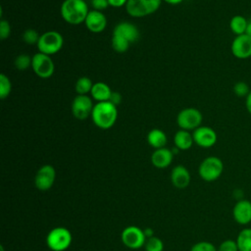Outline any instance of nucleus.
<instances>
[{"mask_svg":"<svg viewBox=\"0 0 251 251\" xmlns=\"http://www.w3.org/2000/svg\"><path fill=\"white\" fill-rule=\"evenodd\" d=\"M90 117L97 127L108 129L115 125L118 119L117 106L110 101L97 102L93 107Z\"/></svg>","mask_w":251,"mask_h":251,"instance_id":"f257e3e1","label":"nucleus"},{"mask_svg":"<svg viewBox=\"0 0 251 251\" xmlns=\"http://www.w3.org/2000/svg\"><path fill=\"white\" fill-rule=\"evenodd\" d=\"M61 17L70 25L84 23L89 10L84 0H65L60 8Z\"/></svg>","mask_w":251,"mask_h":251,"instance_id":"f03ea898","label":"nucleus"},{"mask_svg":"<svg viewBox=\"0 0 251 251\" xmlns=\"http://www.w3.org/2000/svg\"><path fill=\"white\" fill-rule=\"evenodd\" d=\"M224 172L223 161L216 156H209L205 158L199 165L198 173L200 177L207 181L212 182L217 180Z\"/></svg>","mask_w":251,"mask_h":251,"instance_id":"7ed1b4c3","label":"nucleus"},{"mask_svg":"<svg viewBox=\"0 0 251 251\" xmlns=\"http://www.w3.org/2000/svg\"><path fill=\"white\" fill-rule=\"evenodd\" d=\"M64 45L63 35L56 30H49L40 34L37 49L38 52L44 53L46 55H53L58 53Z\"/></svg>","mask_w":251,"mask_h":251,"instance_id":"20e7f679","label":"nucleus"},{"mask_svg":"<svg viewBox=\"0 0 251 251\" xmlns=\"http://www.w3.org/2000/svg\"><path fill=\"white\" fill-rule=\"evenodd\" d=\"M71 231L63 226H58L49 231L46 237V244L52 251H65L72 243Z\"/></svg>","mask_w":251,"mask_h":251,"instance_id":"39448f33","label":"nucleus"},{"mask_svg":"<svg viewBox=\"0 0 251 251\" xmlns=\"http://www.w3.org/2000/svg\"><path fill=\"white\" fill-rule=\"evenodd\" d=\"M163 0H127L126 10L133 18H141L151 15L160 8Z\"/></svg>","mask_w":251,"mask_h":251,"instance_id":"423d86ee","label":"nucleus"},{"mask_svg":"<svg viewBox=\"0 0 251 251\" xmlns=\"http://www.w3.org/2000/svg\"><path fill=\"white\" fill-rule=\"evenodd\" d=\"M203 120L201 112L196 108H185L181 110L176 116V124L181 129L191 130L200 126Z\"/></svg>","mask_w":251,"mask_h":251,"instance_id":"0eeeda50","label":"nucleus"},{"mask_svg":"<svg viewBox=\"0 0 251 251\" xmlns=\"http://www.w3.org/2000/svg\"><path fill=\"white\" fill-rule=\"evenodd\" d=\"M31 69L37 76L41 78H49L54 74L55 65L49 55L38 52L32 56Z\"/></svg>","mask_w":251,"mask_h":251,"instance_id":"6e6552de","label":"nucleus"},{"mask_svg":"<svg viewBox=\"0 0 251 251\" xmlns=\"http://www.w3.org/2000/svg\"><path fill=\"white\" fill-rule=\"evenodd\" d=\"M121 238L123 243L130 248V249H138L141 246H143L146 242V236L144 234L143 229H141L138 226H126L122 234Z\"/></svg>","mask_w":251,"mask_h":251,"instance_id":"1a4fd4ad","label":"nucleus"},{"mask_svg":"<svg viewBox=\"0 0 251 251\" xmlns=\"http://www.w3.org/2000/svg\"><path fill=\"white\" fill-rule=\"evenodd\" d=\"M92 98L87 95H76L72 102V113L77 120H85L91 116L93 110Z\"/></svg>","mask_w":251,"mask_h":251,"instance_id":"9d476101","label":"nucleus"},{"mask_svg":"<svg viewBox=\"0 0 251 251\" xmlns=\"http://www.w3.org/2000/svg\"><path fill=\"white\" fill-rule=\"evenodd\" d=\"M56 179V171L51 165H44L37 171L34 178L35 187L41 191L49 190Z\"/></svg>","mask_w":251,"mask_h":251,"instance_id":"9b49d317","label":"nucleus"},{"mask_svg":"<svg viewBox=\"0 0 251 251\" xmlns=\"http://www.w3.org/2000/svg\"><path fill=\"white\" fill-rule=\"evenodd\" d=\"M194 143L202 148H210L217 142L218 136L216 131L207 126H200L192 132Z\"/></svg>","mask_w":251,"mask_h":251,"instance_id":"f8f14e48","label":"nucleus"},{"mask_svg":"<svg viewBox=\"0 0 251 251\" xmlns=\"http://www.w3.org/2000/svg\"><path fill=\"white\" fill-rule=\"evenodd\" d=\"M231 54L237 59H248L251 57V36L246 33L236 35L230 45Z\"/></svg>","mask_w":251,"mask_h":251,"instance_id":"ddd939ff","label":"nucleus"},{"mask_svg":"<svg viewBox=\"0 0 251 251\" xmlns=\"http://www.w3.org/2000/svg\"><path fill=\"white\" fill-rule=\"evenodd\" d=\"M232 217L234 221L241 225L246 226L251 223V201L247 199H240L234 204L232 208Z\"/></svg>","mask_w":251,"mask_h":251,"instance_id":"4468645a","label":"nucleus"},{"mask_svg":"<svg viewBox=\"0 0 251 251\" xmlns=\"http://www.w3.org/2000/svg\"><path fill=\"white\" fill-rule=\"evenodd\" d=\"M86 28L94 33H99L106 28L107 25V19L105 15L96 10L89 11L85 21H84Z\"/></svg>","mask_w":251,"mask_h":251,"instance_id":"2eb2a0df","label":"nucleus"},{"mask_svg":"<svg viewBox=\"0 0 251 251\" xmlns=\"http://www.w3.org/2000/svg\"><path fill=\"white\" fill-rule=\"evenodd\" d=\"M190 173L182 165L176 166L171 173V181L178 189L186 188L190 183Z\"/></svg>","mask_w":251,"mask_h":251,"instance_id":"dca6fc26","label":"nucleus"},{"mask_svg":"<svg viewBox=\"0 0 251 251\" xmlns=\"http://www.w3.org/2000/svg\"><path fill=\"white\" fill-rule=\"evenodd\" d=\"M114 34H118L125 39H126L129 43L137 41L139 38V30L135 25L128 22L119 23L113 29Z\"/></svg>","mask_w":251,"mask_h":251,"instance_id":"f3484780","label":"nucleus"},{"mask_svg":"<svg viewBox=\"0 0 251 251\" xmlns=\"http://www.w3.org/2000/svg\"><path fill=\"white\" fill-rule=\"evenodd\" d=\"M173 158H174L173 151L166 147H163V148L155 149V151L151 155V162L154 167L158 169H165L171 165Z\"/></svg>","mask_w":251,"mask_h":251,"instance_id":"a211bd4d","label":"nucleus"},{"mask_svg":"<svg viewBox=\"0 0 251 251\" xmlns=\"http://www.w3.org/2000/svg\"><path fill=\"white\" fill-rule=\"evenodd\" d=\"M112 92L113 91L111 87L107 83L102 81H97L93 84L90 94H91V97L97 102H103V101L110 100Z\"/></svg>","mask_w":251,"mask_h":251,"instance_id":"6ab92c4d","label":"nucleus"},{"mask_svg":"<svg viewBox=\"0 0 251 251\" xmlns=\"http://www.w3.org/2000/svg\"><path fill=\"white\" fill-rule=\"evenodd\" d=\"M175 146L179 150H188L194 143L192 134L185 129H179L174 136Z\"/></svg>","mask_w":251,"mask_h":251,"instance_id":"aec40b11","label":"nucleus"},{"mask_svg":"<svg viewBox=\"0 0 251 251\" xmlns=\"http://www.w3.org/2000/svg\"><path fill=\"white\" fill-rule=\"evenodd\" d=\"M167 141H168L167 135L162 129L153 128L147 134L148 144L155 149L165 147V145L167 144Z\"/></svg>","mask_w":251,"mask_h":251,"instance_id":"412c9836","label":"nucleus"},{"mask_svg":"<svg viewBox=\"0 0 251 251\" xmlns=\"http://www.w3.org/2000/svg\"><path fill=\"white\" fill-rule=\"evenodd\" d=\"M238 251H251V227H245L239 231L235 239Z\"/></svg>","mask_w":251,"mask_h":251,"instance_id":"4be33fe9","label":"nucleus"},{"mask_svg":"<svg viewBox=\"0 0 251 251\" xmlns=\"http://www.w3.org/2000/svg\"><path fill=\"white\" fill-rule=\"evenodd\" d=\"M248 20L241 16V15H235L233 16L229 21V28L235 35L244 34L246 31Z\"/></svg>","mask_w":251,"mask_h":251,"instance_id":"5701e85b","label":"nucleus"},{"mask_svg":"<svg viewBox=\"0 0 251 251\" xmlns=\"http://www.w3.org/2000/svg\"><path fill=\"white\" fill-rule=\"evenodd\" d=\"M92 80L87 76H81L79 77L75 85V89L77 93V95H87V93H90L92 86H93Z\"/></svg>","mask_w":251,"mask_h":251,"instance_id":"b1692460","label":"nucleus"},{"mask_svg":"<svg viewBox=\"0 0 251 251\" xmlns=\"http://www.w3.org/2000/svg\"><path fill=\"white\" fill-rule=\"evenodd\" d=\"M111 43H112V48L117 52V53H125L126 51H127V49L129 48L130 43L125 39L124 37L118 35V34H112V39H111Z\"/></svg>","mask_w":251,"mask_h":251,"instance_id":"393cba45","label":"nucleus"},{"mask_svg":"<svg viewBox=\"0 0 251 251\" xmlns=\"http://www.w3.org/2000/svg\"><path fill=\"white\" fill-rule=\"evenodd\" d=\"M12 90V83L10 78L5 74H0V98L1 100L6 99Z\"/></svg>","mask_w":251,"mask_h":251,"instance_id":"a878e982","label":"nucleus"},{"mask_svg":"<svg viewBox=\"0 0 251 251\" xmlns=\"http://www.w3.org/2000/svg\"><path fill=\"white\" fill-rule=\"evenodd\" d=\"M31 62H32V57H30L27 54H20L19 56L16 57L14 64L16 69L20 71H25V70H27L29 67H31Z\"/></svg>","mask_w":251,"mask_h":251,"instance_id":"bb28decb","label":"nucleus"},{"mask_svg":"<svg viewBox=\"0 0 251 251\" xmlns=\"http://www.w3.org/2000/svg\"><path fill=\"white\" fill-rule=\"evenodd\" d=\"M144 247H145V251H163L164 243L159 237L152 236L146 239Z\"/></svg>","mask_w":251,"mask_h":251,"instance_id":"cd10ccee","label":"nucleus"},{"mask_svg":"<svg viewBox=\"0 0 251 251\" xmlns=\"http://www.w3.org/2000/svg\"><path fill=\"white\" fill-rule=\"evenodd\" d=\"M40 34L33 28H27L23 33V40L28 45H37Z\"/></svg>","mask_w":251,"mask_h":251,"instance_id":"c85d7f7f","label":"nucleus"},{"mask_svg":"<svg viewBox=\"0 0 251 251\" xmlns=\"http://www.w3.org/2000/svg\"><path fill=\"white\" fill-rule=\"evenodd\" d=\"M232 89H233V93L239 98H245L251 90L249 85L242 80L235 82Z\"/></svg>","mask_w":251,"mask_h":251,"instance_id":"c756f323","label":"nucleus"},{"mask_svg":"<svg viewBox=\"0 0 251 251\" xmlns=\"http://www.w3.org/2000/svg\"><path fill=\"white\" fill-rule=\"evenodd\" d=\"M190 251H218V248L209 241H199L191 247Z\"/></svg>","mask_w":251,"mask_h":251,"instance_id":"7c9ffc66","label":"nucleus"},{"mask_svg":"<svg viewBox=\"0 0 251 251\" xmlns=\"http://www.w3.org/2000/svg\"><path fill=\"white\" fill-rule=\"evenodd\" d=\"M218 251H238L236 241L232 239L224 240L218 247Z\"/></svg>","mask_w":251,"mask_h":251,"instance_id":"2f4dec72","label":"nucleus"},{"mask_svg":"<svg viewBox=\"0 0 251 251\" xmlns=\"http://www.w3.org/2000/svg\"><path fill=\"white\" fill-rule=\"evenodd\" d=\"M11 34V25L10 23L6 20L0 21V39L5 40L7 39Z\"/></svg>","mask_w":251,"mask_h":251,"instance_id":"473e14b6","label":"nucleus"},{"mask_svg":"<svg viewBox=\"0 0 251 251\" xmlns=\"http://www.w3.org/2000/svg\"><path fill=\"white\" fill-rule=\"evenodd\" d=\"M90 3L94 10L100 11V12H102L103 10L107 9L108 6H110L108 0H91Z\"/></svg>","mask_w":251,"mask_h":251,"instance_id":"72a5a7b5","label":"nucleus"},{"mask_svg":"<svg viewBox=\"0 0 251 251\" xmlns=\"http://www.w3.org/2000/svg\"><path fill=\"white\" fill-rule=\"evenodd\" d=\"M111 103H113L114 105H116V106H118L120 103H121V101H122V95L119 93V92H112V94H111V97H110V100H109Z\"/></svg>","mask_w":251,"mask_h":251,"instance_id":"f704fd0d","label":"nucleus"},{"mask_svg":"<svg viewBox=\"0 0 251 251\" xmlns=\"http://www.w3.org/2000/svg\"><path fill=\"white\" fill-rule=\"evenodd\" d=\"M109 5L115 8H120L123 6H126L127 0H108Z\"/></svg>","mask_w":251,"mask_h":251,"instance_id":"c9c22d12","label":"nucleus"},{"mask_svg":"<svg viewBox=\"0 0 251 251\" xmlns=\"http://www.w3.org/2000/svg\"><path fill=\"white\" fill-rule=\"evenodd\" d=\"M245 107L247 112L251 115V90L248 93V95L245 97Z\"/></svg>","mask_w":251,"mask_h":251,"instance_id":"e433bc0d","label":"nucleus"},{"mask_svg":"<svg viewBox=\"0 0 251 251\" xmlns=\"http://www.w3.org/2000/svg\"><path fill=\"white\" fill-rule=\"evenodd\" d=\"M143 231H144L146 238H150V237L154 236V230L151 227H146L145 229H143Z\"/></svg>","mask_w":251,"mask_h":251,"instance_id":"4c0bfd02","label":"nucleus"},{"mask_svg":"<svg viewBox=\"0 0 251 251\" xmlns=\"http://www.w3.org/2000/svg\"><path fill=\"white\" fill-rule=\"evenodd\" d=\"M163 1H165L166 3L171 4V5H177V4L181 3L183 0H163Z\"/></svg>","mask_w":251,"mask_h":251,"instance_id":"58836bf2","label":"nucleus"},{"mask_svg":"<svg viewBox=\"0 0 251 251\" xmlns=\"http://www.w3.org/2000/svg\"><path fill=\"white\" fill-rule=\"evenodd\" d=\"M245 33L249 36H251V20H248V24H247V27H246V31Z\"/></svg>","mask_w":251,"mask_h":251,"instance_id":"ea45409f","label":"nucleus"},{"mask_svg":"<svg viewBox=\"0 0 251 251\" xmlns=\"http://www.w3.org/2000/svg\"><path fill=\"white\" fill-rule=\"evenodd\" d=\"M0 251H4V248H3V246H2V245L0 246Z\"/></svg>","mask_w":251,"mask_h":251,"instance_id":"a19ab883","label":"nucleus"}]
</instances>
